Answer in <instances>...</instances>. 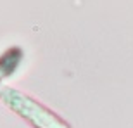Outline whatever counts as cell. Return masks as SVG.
<instances>
[{"instance_id": "6da1fadb", "label": "cell", "mask_w": 133, "mask_h": 128, "mask_svg": "<svg viewBox=\"0 0 133 128\" xmlns=\"http://www.w3.org/2000/svg\"><path fill=\"white\" fill-rule=\"evenodd\" d=\"M5 102L10 104L16 111H19V114L26 116L28 119H31L38 128H68L64 123H61L57 118H54L49 111H45L35 104L33 100H30L24 95H19L17 92H12V90H7L4 94Z\"/></svg>"}]
</instances>
